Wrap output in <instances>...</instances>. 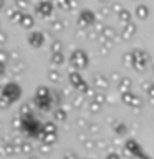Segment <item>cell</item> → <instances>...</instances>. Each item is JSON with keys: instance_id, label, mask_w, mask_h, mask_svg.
<instances>
[{"instance_id": "cell-3", "label": "cell", "mask_w": 154, "mask_h": 159, "mask_svg": "<svg viewBox=\"0 0 154 159\" xmlns=\"http://www.w3.org/2000/svg\"><path fill=\"white\" fill-rule=\"evenodd\" d=\"M147 7H144V5H139L138 10H136V13H138V17L139 18H144V17H147Z\"/></svg>"}, {"instance_id": "cell-5", "label": "cell", "mask_w": 154, "mask_h": 159, "mask_svg": "<svg viewBox=\"0 0 154 159\" xmlns=\"http://www.w3.org/2000/svg\"><path fill=\"white\" fill-rule=\"evenodd\" d=\"M22 22H23V25H27V28H28V27H32V17H25V15H23Z\"/></svg>"}, {"instance_id": "cell-7", "label": "cell", "mask_w": 154, "mask_h": 159, "mask_svg": "<svg viewBox=\"0 0 154 159\" xmlns=\"http://www.w3.org/2000/svg\"><path fill=\"white\" fill-rule=\"evenodd\" d=\"M121 20H124V22H126V20H129V13H128V12H121Z\"/></svg>"}, {"instance_id": "cell-1", "label": "cell", "mask_w": 154, "mask_h": 159, "mask_svg": "<svg viewBox=\"0 0 154 159\" xmlns=\"http://www.w3.org/2000/svg\"><path fill=\"white\" fill-rule=\"evenodd\" d=\"M38 12H42L43 15H48L50 12H52V5H50L48 2H43L38 5Z\"/></svg>"}, {"instance_id": "cell-2", "label": "cell", "mask_w": 154, "mask_h": 159, "mask_svg": "<svg viewBox=\"0 0 154 159\" xmlns=\"http://www.w3.org/2000/svg\"><path fill=\"white\" fill-rule=\"evenodd\" d=\"M91 20H94V17H93V13L89 12V10H84L83 12V15H81V23H84V22H91Z\"/></svg>"}, {"instance_id": "cell-4", "label": "cell", "mask_w": 154, "mask_h": 159, "mask_svg": "<svg viewBox=\"0 0 154 159\" xmlns=\"http://www.w3.org/2000/svg\"><path fill=\"white\" fill-rule=\"evenodd\" d=\"M32 43L33 45H40V43H42V35H38V33L32 35Z\"/></svg>"}, {"instance_id": "cell-6", "label": "cell", "mask_w": 154, "mask_h": 159, "mask_svg": "<svg viewBox=\"0 0 154 159\" xmlns=\"http://www.w3.org/2000/svg\"><path fill=\"white\" fill-rule=\"evenodd\" d=\"M57 2H58V5H60V7H66V5H68V0H57Z\"/></svg>"}]
</instances>
